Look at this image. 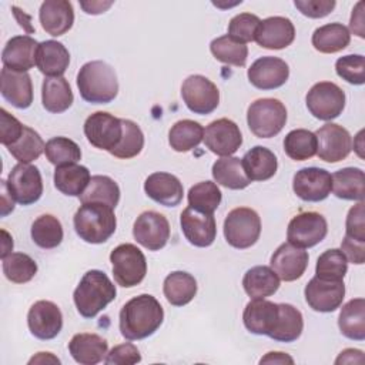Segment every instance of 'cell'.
<instances>
[{
  "label": "cell",
  "instance_id": "6da1fadb",
  "mask_svg": "<svg viewBox=\"0 0 365 365\" xmlns=\"http://www.w3.org/2000/svg\"><path fill=\"white\" fill-rule=\"evenodd\" d=\"M164 321V309L155 297L141 294L127 301L120 311V332L128 341L151 336Z\"/></svg>",
  "mask_w": 365,
  "mask_h": 365
},
{
  "label": "cell",
  "instance_id": "7a4b0ae2",
  "mask_svg": "<svg viewBox=\"0 0 365 365\" xmlns=\"http://www.w3.org/2000/svg\"><path fill=\"white\" fill-rule=\"evenodd\" d=\"M77 87L84 101L91 104L111 103L118 94V80L114 68L103 60L88 61L77 74Z\"/></svg>",
  "mask_w": 365,
  "mask_h": 365
},
{
  "label": "cell",
  "instance_id": "3957f363",
  "mask_svg": "<svg viewBox=\"0 0 365 365\" xmlns=\"http://www.w3.org/2000/svg\"><path fill=\"white\" fill-rule=\"evenodd\" d=\"M117 295L115 285L100 269L87 271L74 289L73 299L78 314L84 318H94Z\"/></svg>",
  "mask_w": 365,
  "mask_h": 365
},
{
  "label": "cell",
  "instance_id": "277c9868",
  "mask_svg": "<svg viewBox=\"0 0 365 365\" xmlns=\"http://www.w3.org/2000/svg\"><path fill=\"white\" fill-rule=\"evenodd\" d=\"M113 210L98 202L81 204L73 217L76 234L88 244L106 242L115 232L117 227Z\"/></svg>",
  "mask_w": 365,
  "mask_h": 365
},
{
  "label": "cell",
  "instance_id": "5b68a950",
  "mask_svg": "<svg viewBox=\"0 0 365 365\" xmlns=\"http://www.w3.org/2000/svg\"><path fill=\"white\" fill-rule=\"evenodd\" d=\"M247 123L258 138L277 135L287 123V108L278 98H258L247 110Z\"/></svg>",
  "mask_w": 365,
  "mask_h": 365
},
{
  "label": "cell",
  "instance_id": "8992f818",
  "mask_svg": "<svg viewBox=\"0 0 365 365\" xmlns=\"http://www.w3.org/2000/svg\"><path fill=\"white\" fill-rule=\"evenodd\" d=\"M261 235V218L252 208L238 207L228 212L224 220L225 241L237 248L252 247Z\"/></svg>",
  "mask_w": 365,
  "mask_h": 365
},
{
  "label": "cell",
  "instance_id": "52a82bcc",
  "mask_svg": "<svg viewBox=\"0 0 365 365\" xmlns=\"http://www.w3.org/2000/svg\"><path fill=\"white\" fill-rule=\"evenodd\" d=\"M110 261L113 265V275L115 282L124 288L138 285L147 274V261L143 251L134 244H120L111 254Z\"/></svg>",
  "mask_w": 365,
  "mask_h": 365
},
{
  "label": "cell",
  "instance_id": "ba28073f",
  "mask_svg": "<svg viewBox=\"0 0 365 365\" xmlns=\"http://www.w3.org/2000/svg\"><path fill=\"white\" fill-rule=\"evenodd\" d=\"M345 93L332 81H319L307 93L305 103L309 113L322 121H331L345 108Z\"/></svg>",
  "mask_w": 365,
  "mask_h": 365
},
{
  "label": "cell",
  "instance_id": "9c48e42d",
  "mask_svg": "<svg viewBox=\"0 0 365 365\" xmlns=\"http://www.w3.org/2000/svg\"><path fill=\"white\" fill-rule=\"evenodd\" d=\"M181 97L190 111L200 115L211 114L220 104L217 86L201 74L188 76L181 86Z\"/></svg>",
  "mask_w": 365,
  "mask_h": 365
},
{
  "label": "cell",
  "instance_id": "30bf717a",
  "mask_svg": "<svg viewBox=\"0 0 365 365\" xmlns=\"http://www.w3.org/2000/svg\"><path fill=\"white\" fill-rule=\"evenodd\" d=\"M328 232V224L322 214L304 211L297 214L288 224L287 240L299 248H311L319 244Z\"/></svg>",
  "mask_w": 365,
  "mask_h": 365
},
{
  "label": "cell",
  "instance_id": "8fae6325",
  "mask_svg": "<svg viewBox=\"0 0 365 365\" xmlns=\"http://www.w3.org/2000/svg\"><path fill=\"white\" fill-rule=\"evenodd\" d=\"M84 134L91 145L110 153L121 140V118L106 111H96L86 118Z\"/></svg>",
  "mask_w": 365,
  "mask_h": 365
},
{
  "label": "cell",
  "instance_id": "7c38bea8",
  "mask_svg": "<svg viewBox=\"0 0 365 365\" xmlns=\"http://www.w3.org/2000/svg\"><path fill=\"white\" fill-rule=\"evenodd\" d=\"M305 301L317 312H334L342 305L345 297L344 279H325L314 277L304 289Z\"/></svg>",
  "mask_w": 365,
  "mask_h": 365
},
{
  "label": "cell",
  "instance_id": "4fadbf2b",
  "mask_svg": "<svg viewBox=\"0 0 365 365\" xmlns=\"http://www.w3.org/2000/svg\"><path fill=\"white\" fill-rule=\"evenodd\" d=\"M7 184L11 195L21 205L37 202L43 194L41 174L38 168L31 164H16L9 174Z\"/></svg>",
  "mask_w": 365,
  "mask_h": 365
},
{
  "label": "cell",
  "instance_id": "5bb4252c",
  "mask_svg": "<svg viewBox=\"0 0 365 365\" xmlns=\"http://www.w3.org/2000/svg\"><path fill=\"white\" fill-rule=\"evenodd\" d=\"M133 235L148 251H158L170 240V222L157 211H144L134 221Z\"/></svg>",
  "mask_w": 365,
  "mask_h": 365
},
{
  "label": "cell",
  "instance_id": "9a60e30c",
  "mask_svg": "<svg viewBox=\"0 0 365 365\" xmlns=\"http://www.w3.org/2000/svg\"><path fill=\"white\" fill-rule=\"evenodd\" d=\"M318 147L317 155L325 163H339L345 160L352 148L351 134L346 128L335 123H327L315 131Z\"/></svg>",
  "mask_w": 365,
  "mask_h": 365
},
{
  "label": "cell",
  "instance_id": "2e32d148",
  "mask_svg": "<svg viewBox=\"0 0 365 365\" xmlns=\"http://www.w3.org/2000/svg\"><path fill=\"white\" fill-rule=\"evenodd\" d=\"M292 190L302 201L319 202L331 194V173L318 167L301 168L294 175Z\"/></svg>",
  "mask_w": 365,
  "mask_h": 365
},
{
  "label": "cell",
  "instance_id": "e0dca14e",
  "mask_svg": "<svg viewBox=\"0 0 365 365\" xmlns=\"http://www.w3.org/2000/svg\"><path fill=\"white\" fill-rule=\"evenodd\" d=\"M205 147L221 157L232 155L242 144L240 127L230 118H218L204 130Z\"/></svg>",
  "mask_w": 365,
  "mask_h": 365
},
{
  "label": "cell",
  "instance_id": "ac0fdd59",
  "mask_svg": "<svg viewBox=\"0 0 365 365\" xmlns=\"http://www.w3.org/2000/svg\"><path fill=\"white\" fill-rule=\"evenodd\" d=\"M27 325L31 335L36 338L43 341L53 339L60 334L63 328L61 311L51 301H37L29 309Z\"/></svg>",
  "mask_w": 365,
  "mask_h": 365
},
{
  "label": "cell",
  "instance_id": "d6986e66",
  "mask_svg": "<svg viewBox=\"0 0 365 365\" xmlns=\"http://www.w3.org/2000/svg\"><path fill=\"white\" fill-rule=\"evenodd\" d=\"M180 224L184 237L194 247H210L217 237V224L212 214L187 207L180 215Z\"/></svg>",
  "mask_w": 365,
  "mask_h": 365
},
{
  "label": "cell",
  "instance_id": "ffe728a7",
  "mask_svg": "<svg viewBox=\"0 0 365 365\" xmlns=\"http://www.w3.org/2000/svg\"><path fill=\"white\" fill-rule=\"evenodd\" d=\"M247 76L254 87L259 90H274L287 83L289 67L282 58L264 56L251 64Z\"/></svg>",
  "mask_w": 365,
  "mask_h": 365
},
{
  "label": "cell",
  "instance_id": "44dd1931",
  "mask_svg": "<svg viewBox=\"0 0 365 365\" xmlns=\"http://www.w3.org/2000/svg\"><path fill=\"white\" fill-rule=\"evenodd\" d=\"M308 252L289 242L281 244L271 255V268L285 282L301 278L308 267Z\"/></svg>",
  "mask_w": 365,
  "mask_h": 365
},
{
  "label": "cell",
  "instance_id": "7402d4cb",
  "mask_svg": "<svg viewBox=\"0 0 365 365\" xmlns=\"http://www.w3.org/2000/svg\"><path fill=\"white\" fill-rule=\"evenodd\" d=\"M295 38L294 23L288 17L272 16L259 21L255 38L258 46L268 50H282Z\"/></svg>",
  "mask_w": 365,
  "mask_h": 365
},
{
  "label": "cell",
  "instance_id": "603a6c76",
  "mask_svg": "<svg viewBox=\"0 0 365 365\" xmlns=\"http://www.w3.org/2000/svg\"><path fill=\"white\" fill-rule=\"evenodd\" d=\"M38 44L30 36H14L11 37L1 53L3 66L13 71L27 73L36 64V56Z\"/></svg>",
  "mask_w": 365,
  "mask_h": 365
},
{
  "label": "cell",
  "instance_id": "cb8c5ba5",
  "mask_svg": "<svg viewBox=\"0 0 365 365\" xmlns=\"http://www.w3.org/2000/svg\"><path fill=\"white\" fill-rule=\"evenodd\" d=\"M144 191L148 198L164 207H175L181 202L184 188L181 181L170 173H153L144 181Z\"/></svg>",
  "mask_w": 365,
  "mask_h": 365
},
{
  "label": "cell",
  "instance_id": "d4e9b609",
  "mask_svg": "<svg viewBox=\"0 0 365 365\" xmlns=\"http://www.w3.org/2000/svg\"><path fill=\"white\" fill-rule=\"evenodd\" d=\"M38 19L47 34L53 37L63 36L74 23L73 4L67 0H46L40 6Z\"/></svg>",
  "mask_w": 365,
  "mask_h": 365
},
{
  "label": "cell",
  "instance_id": "484cf974",
  "mask_svg": "<svg viewBox=\"0 0 365 365\" xmlns=\"http://www.w3.org/2000/svg\"><path fill=\"white\" fill-rule=\"evenodd\" d=\"M0 91L6 101L16 108H29L33 103V83L29 73L13 71L6 67L0 73Z\"/></svg>",
  "mask_w": 365,
  "mask_h": 365
},
{
  "label": "cell",
  "instance_id": "4316f807",
  "mask_svg": "<svg viewBox=\"0 0 365 365\" xmlns=\"http://www.w3.org/2000/svg\"><path fill=\"white\" fill-rule=\"evenodd\" d=\"M278 317V304L265 298L251 299L242 314L245 328L255 335L269 336Z\"/></svg>",
  "mask_w": 365,
  "mask_h": 365
},
{
  "label": "cell",
  "instance_id": "83f0119b",
  "mask_svg": "<svg viewBox=\"0 0 365 365\" xmlns=\"http://www.w3.org/2000/svg\"><path fill=\"white\" fill-rule=\"evenodd\" d=\"M108 344L107 341L90 332L76 334L68 342V352L73 359L81 365H96L101 362L107 355Z\"/></svg>",
  "mask_w": 365,
  "mask_h": 365
},
{
  "label": "cell",
  "instance_id": "f1b7e54d",
  "mask_svg": "<svg viewBox=\"0 0 365 365\" xmlns=\"http://www.w3.org/2000/svg\"><path fill=\"white\" fill-rule=\"evenodd\" d=\"M70 64V53L66 46L56 40L38 44L36 66L46 77H61Z\"/></svg>",
  "mask_w": 365,
  "mask_h": 365
},
{
  "label": "cell",
  "instance_id": "f546056e",
  "mask_svg": "<svg viewBox=\"0 0 365 365\" xmlns=\"http://www.w3.org/2000/svg\"><path fill=\"white\" fill-rule=\"evenodd\" d=\"M241 161L244 171L251 181H267L275 175L278 168L275 154L262 145H255L248 150Z\"/></svg>",
  "mask_w": 365,
  "mask_h": 365
},
{
  "label": "cell",
  "instance_id": "4dcf8cb0",
  "mask_svg": "<svg viewBox=\"0 0 365 365\" xmlns=\"http://www.w3.org/2000/svg\"><path fill=\"white\" fill-rule=\"evenodd\" d=\"M332 192L335 197L349 201H364L365 198V174L358 167H345L332 175Z\"/></svg>",
  "mask_w": 365,
  "mask_h": 365
},
{
  "label": "cell",
  "instance_id": "1f68e13d",
  "mask_svg": "<svg viewBox=\"0 0 365 365\" xmlns=\"http://www.w3.org/2000/svg\"><path fill=\"white\" fill-rule=\"evenodd\" d=\"M74 96L68 81L61 77H46L41 84V103L48 113L60 114L71 107Z\"/></svg>",
  "mask_w": 365,
  "mask_h": 365
},
{
  "label": "cell",
  "instance_id": "d6a6232c",
  "mask_svg": "<svg viewBox=\"0 0 365 365\" xmlns=\"http://www.w3.org/2000/svg\"><path fill=\"white\" fill-rule=\"evenodd\" d=\"M242 287L245 294L252 299L267 298L278 291L279 278L271 267L257 265L244 274Z\"/></svg>",
  "mask_w": 365,
  "mask_h": 365
},
{
  "label": "cell",
  "instance_id": "836d02e7",
  "mask_svg": "<svg viewBox=\"0 0 365 365\" xmlns=\"http://www.w3.org/2000/svg\"><path fill=\"white\" fill-rule=\"evenodd\" d=\"M91 180L87 167L80 164H64L54 170L56 188L68 197H80Z\"/></svg>",
  "mask_w": 365,
  "mask_h": 365
},
{
  "label": "cell",
  "instance_id": "e575fe53",
  "mask_svg": "<svg viewBox=\"0 0 365 365\" xmlns=\"http://www.w3.org/2000/svg\"><path fill=\"white\" fill-rule=\"evenodd\" d=\"M304 329V318L298 308L291 304H278V317L269 334L277 342H294Z\"/></svg>",
  "mask_w": 365,
  "mask_h": 365
},
{
  "label": "cell",
  "instance_id": "d590c367",
  "mask_svg": "<svg viewBox=\"0 0 365 365\" xmlns=\"http://www.w3.org/2000/svg\"><path fill=\"white\" fill-rule=\"evenodd\" d=\"M163 292L171 305L184 307L194 299L197 294V281L185 271H173L164 279Z\"/></svg>",
  "mask_w": 365,
  "mask_h": 365
},
{
  "label": "cell",
  "instance_id": "8d00e7d4",
  "mask_svg": "<svg viewBox=\"0 0 365 365\" xmlns=\"http://www.w3.org/2000/svg\"><path fill=\"white\" fill-rule=\"evenodd\" d=\"M211 174L217 184L230 190H244L251 184L238 157H221L212 164Z\"/></svg>",
  "mask_w": 365,
  "mask_h": 365
},
{
  "label": "cell",
  "instance_id": "74e56055",
  "mask_svg": "<svg viewBox=\"0 0 365 365\" xmlns=\"http://www.w3.org/2000/svg\"><path fill=\"white\" fill-rule=\"evenodd\" d=\"M311 41L317 51L324 54H334L348 47L351 41V33L342 23H328L318 27L312 33Z\"/></svg>",
  "mask_w": 365,
  "mask_h": 365
},
{
  "label": "cell",
  "instance_id": "f35d334b",
  "mask_svg": "<svg viewBox=\"0 0 365 365\" xmlns=\"http://www.w3.org/2000/svg\"><path fill=\"white\" fill-rule=\"evenodd\" d=\"M338 327L341 334L352 341L365 339V301L364 298H354L348 301L338 317Z\"/></svg>",
  "mask_w": 365,
  "mask_h": 365
},
{
  "label": "cell",
  "instance_id": "ab89813d",
  "mask_svg": "<svg viewBox=\"0 0 365 365\" xmlns=\"http://www.w3.org/2000/svg\"><path fill=\"white\" fill-rule=\"evenodd\" d=\"M204 140V127L194 120H180L168 131V143L177 153H187Z\"/></svg>",
  "mask_w": 365,
  "mask_h": 365
},
{
  "label": "cell",
  "instance_id": "60d3db41",
  "mask_svg": "<svg viewBox=\"0 0 365 365\" xmlns=\"http://www.w3.org/2000/svg\"><path fill=\"white\" fill-rule=\"evenodd\" d=\"M120 201L118 184L107 175H93L87 188L80 195V202H98L115 208Z\"/></svg>",
  "mask_w": 365,
  "mask_h": 365
},
{
  "label": "cell",
  "instance_id": "b9f144b4",
  "mask_svg": "<svg viewBox=\"0 0 365 365\" xmlns=\"http://www.w3.org/2000/svg\"><path fill=\"white\" fill-rule=\"evenodd\" d=\"M31 240L36 245L44 250L56 248L63 241V227L57 217L43 214L31 224Z\"/></svg>",
  "mask_w": 365,
  "mask_h": 365
},
{
  "label": "cell",
  "instance_id": "7bdbcfd3",
  "mask_svg": "<svg viewBox=\"0 0 365 365\" xmlns=\"http://www.w3.org/2000/svg\"><path fill=\"white\" fill-rule=\"evenodd\" d=\"M317 135L315 133L297 128L289 131L284 138V151L294 161H305L317 154Z\"/></svg>",
  "mask_w": 365,
  "mask_h": 365
},
{
  "label": "cell",
  "instance_id": "ee69618b",
  "mask_svg": "<svg viewBox=\"0 0 365 365\" xmlns=\"http://www.w3.org/2000/svg\"><path fill=\"white\" fill-rule=\"evenodd\" d=\"M210 50L212 56L224 64L244 67L247 63L248 47L244 43L230 37L228 34L214 38L210 44Z\"/></svg>",
  "mask_w": 365,
  "mask_h": 365
},
{
  "label": "cell",
  "instance_id": "f6af8a7d",
  "mask_svg": "<svg viewBox=\"0 0 365 365\" xmlns=\"http://www.w3.org/2000/svg\"><path fill=\"white\" fill-rule=\"evenodd\" d=\"M4 277L14 284H26L37 274L36 261L24 252H10L1 258Z\"/></svg>",
  "mask_w": 365,
  "mask_h": 365
},
{
  "label": "cell",
  "instance_id": "bcb514c9",
  "mask_svg": "<svg viewBox=\"0 0 365 365\" xmlns=\"http://www.w3.org/2000/svg\"><path fill=\"white\" fill-rule=\"evenodd\" d=\"M44 147L46 144L40 137V134L31 127L24 125L23 134L20 135V138L11 145H9L7 150L19 163L29 164L41 155V153L44 151Z\"/></svg>",
  "mask_w": 365,
  "mask_h": 365
},
{
  "label": "cell",
  "instance_id": "7dc6e473",
  "mask_svg": "<svg viewBox=\"0 0 365 365\" xmlns=\"http://www.w3.org/2000/svg\"><path fill=\"white\" fill-rule=\"evenodd\" d=\"M187 198L188 207L205 214H212L218 208L222 194L215 182L201 181L190 188Z\"/></svg>",
  "mask_w": 365,
  "mask_h": 365
},
{
  "label": "cell",
  "instance_id": "c3c4849f",
  "mask_svg": "<svg viewBox=\"0 0 365 365\" xmlns=\"http://www.w3.org/2000/svg\"><path fill=\"white\" fill-rule=\"evenodd\" d=\"M123 124V135L120 143L110 151L111 155L121 158V160H128L133 157H137L143 147H144V134L141 128L134 123L133 120L121 118Z\"/></svg>",
  "mask_w": 365,
  "mask_h": 365
},
{
  "label": "cell",
  "instance_id": "681fc988",
  "mask_svg": "<svg viewBox=\"0 0 365 365\" xmlns=\"http://www.w3.org/2000/svg\"><path fill=\"white\" fill-rule=\"evenodd\" d=\"M44 153L47 160L58 167L64 164H73L81 160V150L78 144L67 137H53L46 143Z\"/></svg>",
  "mask_w": 365,
  "mask_h": 365
},
{
  "label": "cell",
  "instance_id": "f907efd6",
  "mask_svg": "<svg viewBox=\"0 0 365 365\" xmlns=\"http://www.w3.org/2000/svg\"><path fill=\"white\" fill-rule=\"evenodd\" d=\"M346 271H348V261L344 252L338 248H331L324 251L317 259L315 274L319 278L344 279Z\"/></svg>",
  "mask_w": 365,
  "mask_h": 365
},
{
  "label": "cell",
  "instance_id": "816d5d0a",
  "mask_svg": "<svg viewBox=\"0 0 365 365\" xmlns=\"http://www.w3.org/2000/svg\"><path fill=\"white\" fill-rule=\"evenodd\" d=\"M336 74L349 84L362 86L365 83V57L362 54H348L335 63Z\"/></svg>",
  "mask_w": 365,
  "mask_h": 365
},
{
  "label": "cell",
  "instance_id": "f5cc1de1",
  "mask_svg": "<svg viewBox=\"0 0 365 365\" xmlns=\"http://www.w3.org/2000/svg\"><path fill=\"white\" fill-rule=\"evenodd\" d=\"M259 17L251 13H240L228 23V36L241 43L254 41L259 24Z\"/></svg>",
  "mask_w": 365,
  "mask_h": 365
},
{
  "label": "cell",
  "instance_id": "db71d44e",
  "mask_svg": "<svg viewBox=\"0 0 365 365\" xmlns=\"http://www.w3.org/2000/svg\"><path fill=\"white\" fill-rule=\"evenodd\" d=\"M345 235L356 241L365 242V204L359 201L354 205L346 215Z\"/></svg>",
  "mask_w": 365,
  "mask_h": 365
},
{
  "label": "cell",
  "instance_id": "11a10c76",
  "mask_svg": "<svg viewBox=\"0 0 365 365\" xmlns=\"http://www.w3.org/2000/svg\"><path fill=\"white\" fill-rule=\"evenodd\" d=\"M141 361V354L138 348L131 342H124L115 345L110 352H107L104 362L107 365H131Z\"/></svg>",
  "mask_w": 365,
  "mask_h": 365
},
{
  "label": "cell",
  "instance_id": "9f6ffc18",
  "mask_svg": "<svg viewBox=\"0 0 365 365\" xmlns=\"http://www.w3.org/2000/svg\"><path fill=\"white\" fill-rule=\"evenodd\" d=\"M0 141L3 145L9 147L16 143L23 134L24 124H21L16 117H13L7 110H0Z\"/></svg>",
  "mask_w": 365,
  "mask_h": 365
},
{
  "label": "cell",
  "instance_id": "6f0895ef",
  "mask_svg": "<svg viewBox=\"0 0 365 365\" xmlns=\"http://www.w3.org/2000/svg\"><path fill=\"white\" fill-rule=\"evenodd\" d=\"M294 6L309 19H322L336 6L335 0H295Z\"/></svg>",
  "mask_w": 365,
  "mask_h": 365
},
{
  "label": "cell",
  "instance_id": "680465c9",
  "mask_svg": "<svg viewBox=\"0 0 365 365\" xmlns=\"http://www.w3.org/2000/svg\"><path fill=\"white\" fill-rule=\"evenodd\" d=\"M341 251L344 252L346 261L361 265L365 261V242L356 241L349 237H344L341 242Z\"/></svg>",
  "mask_w": 365,
  "mask_h": 365
},
{
  "label": "cell",
  "instance_id": "91938a15",
  "mask_svg": "<svg viewBox=\"0 0 365 365\" xmlns=\"http://www.w3.org/2000/svg\"><path fill=\"white\" fill-rule=\"evenodd\" d=\"M349 29L358 37H361V38L365 37V31H364V1H358L356 6L354 7L352 14H351Z\"/></svg>",
  "mask_w": 365,
  "mask_h": 365
},
{
  "label": "cell",
  "instance_id": "94428289",
  "mask_svg": "<svg viewBox=\"0 0 365 365\" xmlns=\"http://www.w3.org/2000/svg\"><path fill=\"white\" fill-rule=\"evenodd\" d=\"M0 187H1V204H0V207H1V217H6V215H9L13 210H14V197L11 195V192H10V188H9V184H7V181L6 180H0Z\"/></svg>",
  "mask_w": 365,
  "mask_h": 365
},
{
  "label": "cell",
  "instance_id": "6125c7cd",
  "mask_svg": "<svg viewBox=\"0 0 365 365\" xmlns=\"http://www.w3.org/2000/svg\"><path fill=\"white\" fill-rule=\"evenodd\" d=\"M352 362H359V364L364 362V352L361 349L346 348L335 359V364H352Z\"/></svg>",
  "mask_w": 365,
  "mask_h": 365
},
{
  "label": "cell",
  "instance_id": "be15d7a7",
  "mask_svg": "<svg viewBox=\"0 0 365 365\" xmlns=\"http://www.w3.org/2000/svg\"><path fill=\"white\" fill-rule=\"evenodd\" d=\"M80 6L87 14H100L104 13L108 7L113 6V1H80Z\"/></svg>",
  "mask_w": 365,
  "mask_h": 365
},
{
  "label": "cell",
  "instance_id": "e7e4bbea",
  "mask_svg": "<svg viewBox=\"0 0 365 365\" xmlns=\"http://www.w3.org/2000/svg\"><path fill=\"white\" fill-rule=\"evenodd\" d=\"M259 364H294V359L284 352H268L259 359Z\"/></svg>",
  "mask_w": 365,
  "mask_h": 365
},
{
  "label": "cell",
  "instance_id": "03108f58",
  "mask_svg": "<svg viewBox=\"0 0 365 365\" xmlns=\"http://www.w3.org/2000/svg\"><path fill=\"white\" fill-rule=\"evenodd\" d=\"M34 362H37V364H47V362H54V364H60V359L58 358H56L51 352H38L36 356H33L30 361H29V364H34Z\"/></svg>",
  "mask_w": 365,
  "mask_h": 365
},
{
  "label": "cell",
  "instance_id": "003e7915",
  "mask_svg": "<svg viewBox=\"0 0 365 365\" xmlns=\"http://www.w3.org/2000/svg\"><path fill=\"white\" fill-rule=\"evenodd\" d=\"M1 234H3V247H1V258L7 257L11 250H13V238L9 235L7 231L1 230Z\"/></svg>",
  "mask_w": 365,
  "mask_h": 365
}]
</instances>
